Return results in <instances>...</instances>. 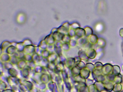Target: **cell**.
I'll return each mask as SVG.
<instances>
[{"mask_svg": "<svg viewBox=\"0 0 123 92\" xmlns=\"http://www.w3.org/2000/svg\"><path fill=\"white\" fill-rule=\"evenodd\" d=\"M65 35L62 34L59 31H58L53 34L55 40H61L63 39Z\"/></svg>", "mask_w": 123, "mask_h": 92, "instance_id": "obj_1", "label": "cell"}, {"mask_svg": "<svg viewBox=\"0 0 123 92\" xmlns=\"http://www.w3.org/2000/svg\"><path fill=\"white\" fill-rule=\"evenodd\" d=\"M58 29L59 32L65 35H66L67 33L68 34V32L69 30L64 27V26L62 25L60 26L59 28H58Z\"/></svg>", "mask_w": 123, "mask_h": 92, "instance_id": "obj_2", "label": "cell"}, {"mask_svg": "<svg viewBox=\"0 0 123 92\" xmlns=\"http://www.w3.org/2000/svg\"><path fill=\"white\" fill-rule=\"evenodd\" d=\"M62 26H64V27L67 28V29L69 30L70 29V25L69 24V23L68 22H66L65 23H64Z\"/></svg>", "mask_w": 123, "mask_h": 92, "instance_id": "obj_3", "label": "cell"}, {"mask_svg": "<svg viewBox=\"0 0 123 92\" xmlns=\"http://www.w3.org/2000/svg\"><path fill=\"white\" fill-rule=\"evenodd\" d=\"M58 31H59L58 28H53V29L52 30V31H51V32H51V34H52V35L54 33L56 32H58Z\"/></svg>", "mask_w": 123, "mask_h": 92, "instance_id": "obj_4", "label": "cell"}]
</instances>
